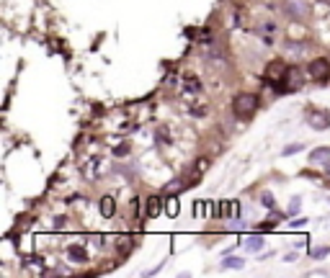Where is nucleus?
I'll return each instance as SVG.
<instances>
[{"label":"nucleus","instance_id":"obj_1","mask_svg":"<svg viewBox=\"0 0 330 278\" xmlns=\"http://www.w3.org/2000/svg\"><path fill=\"white\" fill-rule=\"evenodd\" d=\"M271 85H273V90H276V93H294V90H299V88L304 85V80H302V70H299V67H286L284 78H281V80H276V83H271Z\"/></svg>","mask_w":330,"mask_h":278},{"label":"nucleus","instance_id":"obj_2","mask_svg":"<svg viewBox=\"0 0 330 278\" xmlns=\"http://www.w3.org/2000/svg\"><path fill=\"white\" fill-rule=\"evenodd\" d=\"M232 111L237 119H250L255 111H258V96L253 93H240L235 101H232Z\"/></svg>","mask_w":330,"mask_h":278},{"label":"nucleus","instance_id":"obj_3","mask_svg":"<svg viewBox=\"0 0 330 278\" xmlns=\"http://www.w3.org/2000/svg\"><path fill=\"white\" fill-rule=\"evenodd\" d=\"M307 124H309V129H315V132L330 129V111H325V108L309 111V114H307Z\"/></svg>","mask_w":330,"mask_h":278},{"label":"nucleus","instance_id":"obj_4","mask_svg":"<svg viewBox=\"0 0 330 278\" xmlns=\"http://www.w3.org/2000/svg\"><path fill=\"white\" fill-rule=\"evenodd\" d=\"M307 72H309V78H312V80H325V78L330 75V60H327V57H317V60H312V62H309V67H307Z\"/></svg>","mask_w":330,"mask_h":278},{"label":"nucleus","instance_id":"obj_5","mask_svg":"<svg viewBox=\"0 0 330 278\" xmlns=\"http://www.w3.org/2000/svg\"><path fill=\"white\" fill-rule=\"evenodd\" d=\"M309 162L312 165H327L330 162V147H317L309 152Z\"/></svg>","mask_w":330,"mask_h":278},{"label":"nucleus","instance_id":"obj_6","mask_svg":"<svg viewBox=\"0 0 330 278\" xmlns=\"http://www.w3.org/2000/svg\"><path fill=\"white\" fill-rule=\"evenodd\" d=\"M160 214H162V198H160V196H150V198H147V216L155 219V216H160Z\"/></svg>","mask_w":330,"mask_h":278},{"label":"nucleus","instance_id":"obj_7","mask_svg":"<svg viewBox=\"0 0 330 278\" xmlns=\"http://www.w3.org/2000/svg\"><path fill=\"white\" fill-rule=\"evenodd\" d=\"M243 245H245V250H248V252H261V247H263V237H261V234H248V237L243 239Z\"/></svg>","mask_w":330,"mask_h":278},{"label":"nucleus","instance_id":"obj_8","mask_svg":"<svg viewBox=\"0 0 330 278\" xmlns=\"http://www.w3.org/2000/svg\"><path fill=\"white\" fill-rule=\"evenodd\" d=\"M284 72H286V65H284V62H273V65L268 67V80L276 83V80L284 78Z\"/></svg>","mask_w":330,"mask_h":278},{"label":"nucleus","instance_id":"obj_9","mask_svg":"<svg viewBox=\"0 0 330 278\" xmlns=\"http://www.w3.org/2000/svg\"><path fill=\"white\" fill-rule=\"evenodd\" d=\"M98 209H101V214H103L106 219L116 214V206H114V198H111V196H103V198H101V203H98Z\"/></svg>","mask_w":330,"mask_h":278},{"label":"nucleus","instance_id":"obj_10","mask_svg":"<svg viewBox=\"0 0 330 278\" xmlns=\"http://www.w3.org/2000/svg\"><path fill=\"white\" fill-rule=\"evenodd\" d=\"M67 257L75 260V263H85V250L78 247V245H70V247H67Z\"/></svg>","mask_w":330,"mask_h":278},{"label":"nucleus","instance_id":"obj_11","mask_svg":"<svg viewBox=\"0 0 330 278\" xmlns=\"http://www.w3.org/2000/svg\"><path fill=\"white\" fill-rule=\"evenodd\" d=\"M243 265H245V263H243V257H232V255H230V257H225V263H222V268H235V270H237V268H243Z\"/></svg>","mask_w":330,"mask_h":278},{"label":"nucleus","instance_id":"obj_12","mask_svg":"<svg viewBox=\"0 0 330 278\" xmlns=\"http://www.w3.org/2000/svg\"><path fill=\"white\" fill-rule=\"evenodd\" d=\"M286 11H291L297 18H304V16H307V11H304L302 6H297V3H286Z\"/></svg>","mask_w":330,"mask_h":278},{"label":"nucleus","instance_id":"obj_13","mask_svg":"<svg viewBox=\"0 0 330 278\" xmlns=\"http://www.w3.org/2000/svg\"><path fill=\"white\" fill-rule=\"evenodd\" d=\"M232 203L235 201H219V216H232Z\"/></svg>","mask_w":330,"mask_h":278},{"label":"nucleus","instance_id":"obj_14","mask_svg":"<svg viewBox=\"0 0 330 278\" xmlns=\"http://www.w3.org/2000/svg\"><path fill=\"white\" fill-rule=\"evenodd\" d=\"M129 250H132V239H129V237H121V239H119V252L126 255Z\"/></svg>","mask_w":330,"mask_h":278},{"label":"nucleus","instance_id":"obj_15","mask_svg":"<svg viewBox=\"0 0 330 278\" xmlns=\"http://www.w3.org/2000/svg\"><path fill=\"white\" fill-rule=\"evenodd\" d=\"M261 203H263L266 209H273V206H276V203H273V193H268V191H266V193L261 196Z\"/></svg>","mask_w":330,"mask_h":278},{"label":"nucleus","instance_id":"obj_16","mask_svg":"<svg viewBox=\"0 0 330 278\" xmlns=\"http://www.w3.org/2000/svg\"><path fill=\"white\" fill-rule=\"evenodd\" d=\"M178 214V198H168V216Z\"/></svg>","mask_w":330,"mask_h":278},{"label":"nucleus","instance_id":"obj_17","mask_svg":"<svg viewBox=\"0 0 330 278\" xmlns=\"http://www.w3.org/2000/svg\"><path fill=\"white\" fill-rule=\"evenodd\" d=\"M24 263H26V265H44V260H42V257H36V255H26V257H24Z\"/></svg>","mask_w":330,"mask_h":278},{"label":"nucleus","instance_id":"obj_18","mask_svg":"<svg viewBox=\"0 0 330 278\" xmlns=\"http://www.w3.org/2000/svg\"><path fill=\"white\" fill-rule=\"evenodd\" d=\"M289 49H291V52H304V49H307V44H294V42H286V52H289Z\"/></svg>","mask_w":330,"mask_h":278},{"label":"nucleus","instance_id":"obj_19","mask_svg":"<svg viewBox=\"0 0 330 278\" xmlns=\"http://www.w3.org/2000/svg\"><path fill=\"white\" fill-rule=\"evenodd\" d=\"M196 214H199V216L209 214V201H199V206H196Z\"/></svg>","mask_w":330,"mask_h":278},{"label":"nucleus","instance_id":"obj_20","mask_svg":"<svg viewBox=\"0 0 330 278\" xmlns=\"http://www.w3.org/2000/svg\"><path fill=\"white\" fill-rule=\"evenodd\" d=\"M299 150H302V144H289V147H284V155L289 157V155H297Z\"/></svg>","mask_w":330,"mask_h":278},{"label":"nucleus","instance_id":"obj_21","mask_svg":"<svg viewBox=\"0 0 330 278\" xmlns=\"http://www.w3.org/2000/svg\"><path fill=\"white\" fill-rule=\"evenodd\" d=\"M327 252H330V247H320V250H312L309 255H312V257H325Z\"/></svg>","mask_w":330,"mask_h":278},{"label":"nucleus","instance_id":"obj_22","mask_svg":"<svg viewBox=\"0 0 330 278\" xmlns=\"http://www.w3.org/2000/svg\"><path fill=\"white\" fill-rule=\"evenodd\" d=\"M289 214L294 216V214H299V198H294L291 201V206H289Z\"/></svg>","mask_w":330,"mask_h":278},{"label":"nucleus","instance_id":"obj_23","mask_svg":"<svg viewBox=\"0 0 330 278\" xmlns=\"http://www.w3.org/2000/svg\"><path fill=\"white\" fill-rule=\"evenodd\" d=\"M114 152H116V155L121 157V155H126V152H129V144H119V147H116Z\"/></svg>","mask_w":330,"mask_h":278},{"label":"nucleus","instance_id":"obj_24","mask_svg":"<svg viewBox=\"0 0 330 278\" xmlns=\"http://www.w3.org/2000/svg\"><path fill=\"white\" fill-rule=\"evenodd\" d=\"M189 90H199V83H196V78H189Z\"/></svg>","mask_w":330,"mask_h":278},{"label":"nucleus","instance_id":"obj_25","mask_svg":"<svg viewBox=\"0 0 330 278\" xmlns=\"http://www.w3.org/2000/svg\"><path fill=\"white\" fill-rule=\"evenodd\" d=\"M273 227H276V224H273V221H263V224H261V229H263V232H266V229H268V232H271V229H273Z\"/></svg>","mask_w":330,"mask_h":278}]
</instances>
